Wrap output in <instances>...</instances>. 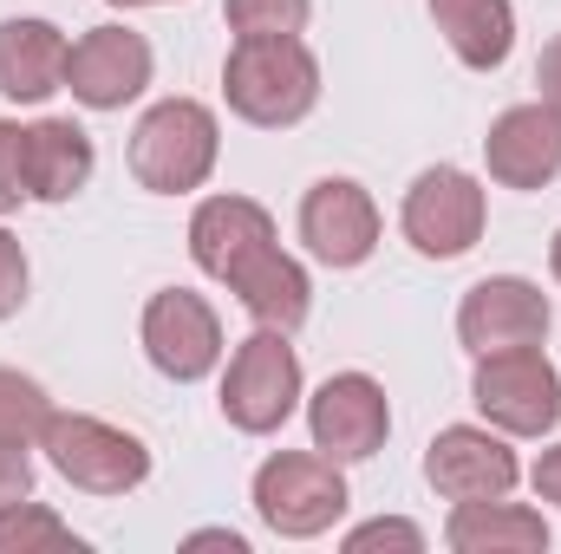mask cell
I'll return each instance as SVG.
<instances>
[{"instance_id":"obj_1","label":"cell","mask_w":561,"mask_h":554,"mask_svg":"<svg viewBox=\"0 0 561 554\" xmlns=\"http://www.w3.org/2000/svg\"><path fill=\"white\" fill-rule=\"evenodd\" d=\"M190 242H196V262L216 280H229L262 326L294 333L307 320V275L275 249V222L255 203H242V196L203 203L190 222Z\"/></svg>"},{"instance_id":"obj_2","label":"cell","mask_w":561,"mask_h":554,"mask_svg":"<svg viewBox=\"0 0 561 554\" xmlns=\"http://www.w3.org/2000/svg\"><path fill=\"white\" fill-rule=\"evenodd\" d=\"M229 105L249 118V125H294L313 112V92H320V72H313V53L280 33V39H242L229 53Z\"/></svg>"},{"instance_id":"obj_3","label":"cell","mask_w":561,"mask_h":554,"mask_svg":"<svg viewBox=\"0 0 561 554\" xmlns=\"http://www.w3.org/2000/svg\"><path fill=\"white\" fill-rule=\"evenodd\" d=\"M216 163V118L190 99L157 105L131 138V170L144 189H196Z\"/></svg>"},{"instance_id":"obj_4","label":"cell","mask_w":561,"mask_h":554,"mask_svg":"<svg viewBox=\"0 0 561 554\" xmlns=\"http://www.w3.org/2000/svg\"><path fill=\"white\" fill-rule=\"evenodd\" d=\"M39 437H46L53 463H59L79 489H99V496L131 489V483H144V470H150V457H144L138 437H125V430H112V424H99V417H46Z\"/></svg>"},{"instance_id":"obj_5","label":"cell","mask_w":561,"mask_h":554,"mask_svg":"<svg viewBox=\"0 0 561 554\" xmlns=\"http://www.w3.org/2000/svg\"><path fill=\"white\" fill-rule=\"evenodd\" d=\"M477 405L496 417L503 430L536 437V430H549L561 417V385L536 346H510V353H483V366H477Z\"/></svg>"},{"instance_id":"obj_6","label":"cell","mask_w":561,"mask_h":554,"mask_svg":"<svg viewBox=\"0 0 561 554\" xmlns=\"http://www.w3.org/2000/svg\"><path fill=\"white\" fill-rule=\"evenodd\" d=\"M294 392H300V366L287 353L275 326H262L236 359H229V379H222V412L242 430H275L280 417L294 412Z\"/></svg>"},{"instance_id":"obj_7","label":"cell","mask_w":561,"mask_h":554,"mask_svg":"<svg viewBox=\"0 0 561 554\" xmlns=\"http://www.w3.org/2000/svg\"><path fill=\"white\" fill-rule=\"evenodd\" d=\"M255 503L280 535H320L346 509V483H340L333 457H275L255 476Z\"/></svg>"},{"instance_id":"obj_8","label":"cell","mask_w":561,"mask_h":554,"mask_svg":"<svg viewBox=\"0 0 561 554\" xmlns=\"http://www.w3.org/2000/svg\"><path fill=\"white\" fill-rule=\"evenodd\" d=\"M405 235L424 255H463L483 235V189L463 170H424L405 196Z\"/></svg>"},{"instance_id":"obj_9","label":"cell","mask_w":561,"mask_h":554,"mask_svg":"<svg viewBox=\"0 0 561 554\" xmlns=\"http://www.w3.org/2000/svg\"><path fill=\"white\" fill-rule=\"evenodd\" d=\"M144 346H150L157 372H170V379H203V372L216 366V353H222V326H216V313H209L196 293L170 287V293H157V300L144 307Z\"/></svg>"},{"instance_id":"obj_10","label":"cell","mask_w":561,"mask_h":554,"mask_svg":"<svg viewBox=\"0 0 561 554\" xmlns=\"http://www.w3.org/2000/svg\"><path fill=\"white\" fill-rule=\"evenodd\" d=\"M66 85H72V99L112 112V105L138 99L150 85V46L138 33H125V26H99V33H85L66 53Z\"/></svg>"},{"instance_id":"obj_11","label":"cell","mask_w":561,"mask_h":554,"mask_svg":"<svg viewBox=\"0 0 561 554\" xmlns=\"http://www.w3.org/2000/svg\"><path fill=\"white\" fill-rule=\"evenodd\" d=\"M457 333L470 353H510V346H542L549 333V300L529 287V280H483L470 287L463 313H457Z\"/></svg>"},{"instance_id":"obj_12","label":"cell","mask_w":561,"mask_h":554,"mask_svg":"<svg viewBox=\"0 0 561 554\" xmlns=\"http://www.w3.org/2000/svg\"><path fill=\"white\" fill-rule=\"evenodd\" d=\"M300 235H307V249L320 255V262H333V268H353V262H366L373 255V242H379V209L366 203V189L359 183H313L307 189V203H300Z\"/></svg>"},{"instance_id":"obj_13","label":"cell","mask_w":561,"mask_h":554,"mask_svg":"<svg viewBox=\"0 0 561 554\" xmlns=\"http://www.w3.org/2000/svg\"><path fill=\"white\" fill-rule=\"evenodd\" d=\"M424 470H431V483L450 503H503L510 483H516V457L490 430H444L431 443V463Z\"/></svg>"},{"instance_id":"obj_14","label":"cell","mask_w":561,"mask_h":554,"mask_svg":"<svg viewBox=\"0 0 561 554\" xmlns=\"http://www.w3.org/2000/svg\"><path fill=\"white\" fill-rule=\"evenodd\" d=\"M561 170V112L556 105H516L490 131V176L510 189H542Z\"/></svg>"},{"instance_id":"obj_15","label":"cell","mask_w":561,"mask_h":554,"mask_svg":"<svg viewBox=\"0 0 561 554\" xmlns=\"http://www.w3.org/2000/svg\"><path fill=\"white\" fill-rule=\"evenodd\" d=\"M313 443L340 463V457H373L386 443V392L359 372L327 379V392L313 399Z\"/></svg>"},{"instance_id":"obj_16","label":"cell","mask_w":561,"mask_h":554,"mask_svg":"<svg viewBox=\"0 0 561 554\" xmlns=\"http://www.w3.org/2000/svg\"><path fill=\"white\" fill-rule=\"evenodd\" d=\"M66 39L46 20H7L0 26V92L7 99H46L66 85Z\"/></svg>"},{"instance_id":"obj_17","label":"cell","mask_w":561,"mask_h":554,"mask_svg":"<svg viewBox=\"0 0 561 554\" xmlns=\"http://www.w3.org/2000/svg\"><path fill=\"white\" fill-rule=\"evenodd\" d=\"M85 176H92V138H85L79 125L46 118V125L26 131V196L59 203V196H72Z\"/></svg>"},{"instance_id":"obj_18","label":"cell","mask_w":561,"mask_h":554,"mask_svg":"<svg viewBox=\"0 0 561 554\" xmlns=\"http://www.w3.org/2000/svg\"><path fill=\"white\" fill-rule=\"evenodd\" d=\"M431 13H437V26L450 33V46H457L463 66L490 72V66L510 59V33H516L510 0H431Z\"/></svg>"},{"instance_id":"obj_19","label":"cell","mask_w":561,"mask_h":554,"mask_svg":"<svg viewBox=\"0 0 561 554\" xmlns=\"http://www.w3.org/2000/svg\"><path fill=\"white\" fill-rule=\"evenodd\" d=\"M450 542L457 549H542L549 529L542 516H523V509H496V503H463L457 522H450Z\"/></svg>"},{"instance_id":"obj_20","label":"cell","mask_w":561,"mask_h":554,"mask_svg":"<svg viewBox=\"0 0 561 554\" xmlns=\"http://www.w3.org/2000/svg\"><path fill=\"white\" fill-rule=\"evenodd\" d=\"M229 26L242 39H280L307 26V0H229Z\"/></svg>"},{"instance_id":"obj_21","label":"cell","mask_w":561,"mask_h":554,"mask_svg":"<svg viewBox=\"0 0 561 554\" xmlns=\"http://www.w3.org/2000/svg\"><path fill=\"white\" fill-rule=\"evenodd\" d=\"M13 549H79L46 509H26V503H13V509H0V554Z\"/></svg>"},{"instance_id":"obj_22","label":"cell","mask_w":561,"mask_h":554,"mask_svg":"<svg viewBox=\"0 0 561 554\" xmlns=\"http://www.w3.org/2000/svg\"><path fill=\"white\" fill-rule=\"evenodd\" d=\"M46 392L20 372H0V437H26V430H46Z\"/></svg>"},{"instance_id":"obj_23","label":"cell","mask_w":561,"mask_h":554,"mask_svg":"<svg viewBox=\"0 0 561 554\" xmlns=\"http://www.w3.org/2000/svg\"><path fill=\"white\" fill-rule=\"evenodd\" d=\"M26 196V131L0 125V216Z\"/></svg>"},{"instance_id":"obj_24","label":"cell","mask_w":561,"mask_h":554,"mask_svg":"<svg viewBox=\"0 0 561 554\" xmlns=\"http://www.w3.org/2000/svg\"><path fill=\"white\" fill-rule=\"evenodd\" d=\"M20 300H26V255H20V242L0 229V320H7Z\"/></svg>"},{"instance_id":"obj_25","label":"cell","mask_w":561,"mask_h":554,"mask_svg":"<svg viewBox=\"0 0 561 554\" xmlns=\"http://www.w3.org/2000/svg\"><path fill=\"white\" fill-rule=\"evenodd\" d=\"M26 483H33V470H26L20 437H0V509H13V503L26 496Z\"/></svg>"},{"instance_id":"obj_26","label":"cell","mask_w":561,"mask_h":554,"mask_svg":"<svg viewBox=\"0 0 561 554\" xmlns=\"http://www.w3.org/2000/svg\"><path fill=\"white\" fill-rule=\"evenodd\" d=\"M379 542H399V549H419V529H405V522H373V529H359L346 549H379Z\"/></svg>"},{"instance_id":"obj_27","label":"cell","mask_w":561,"mask_h":554,"mask_svg":"<svg viewBox=\"0 0 561 554\" xmlns=\"http://www.w3.org/2000/svg\"><path fill=\"white\" fill-rule=\"evenodd\" d=\"M542 99H549V105L561 112V39L549 46V53H542Z\"/></svg>"},{"instance_id":"obj_28","label":"cell","mask_w":561,"mask_h":554,"mask_svg":"<svg viewBox=\"0 0 561 554\" xmlns=\"http://www.w3.org/2000/svg\"><path fill=\"white\" fill-rule=\"evenodd\" d=\"M536 489H542L549 503H561V450H549V457L536 463Z\"/></svg>"},{"instance_id":"obj_29","label":"cell","mask_w":561,"mask_h":554,"mask_svg":"<svg viewBox=\"0 0 561 554\" xmlns=\"http://www.w3.org/2000/svg\"><path fill=\"white\" fill-rule=\"evenodd\" d=\"M556 275H561V235H556Z\"/></svg>"},{"instance_id":"obj_30","label":"cell","mask_w":561,"mask_h":554,"mask_svg":"<svg viewBox=\"0 0 561 554\" xmlns=\"http://www.w3.org/2000/svg\"><path fill=\"white\" fill-rule=\"evenodd\" d=\"M125 7H144V0H125Z\"/></svg>"}]
</instances>
